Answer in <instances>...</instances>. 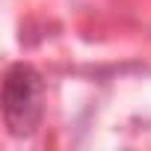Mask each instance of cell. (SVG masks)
Instances as JSON below:
<instances>
[{
    "mask_svg": "<svg viewBox=\"0 0 151 151\" xmlns=\"http://www.w3.org/2000/svg\"><path fill=\"white\" fill-rule=\"evenodd\" d=\"M3 113L12 133H30L42 116V83L39 74L27 65H15L6 74L3 86Z\"/></svg>",
    "mask_w": 151,
    "mask_h": 151,
    "instance_id": "cell-1",
    "label": "cell"
}]
</instances>
